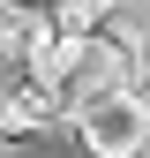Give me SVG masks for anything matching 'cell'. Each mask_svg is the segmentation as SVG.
Segmentation results:
<instances>
[{"label": "cell", "mask_w": 150, "mask_h": 158, "mask_svg": "<svg viewBox=\"0 0 150 158\" xmlns=\"http://www.w3.org/2000/svg\"><path fill=\"white\" fill-rule=\"evenodd\" d=\"M143 158H150V151H143Z\"/></svg>", "instance_id": "4"}, {"label": "cell", "mask_w": 150, "mask_h": 158, "mask_svg": "<svg viewBox=\"0 0 150 158\" xmlns=\"http://www.w3.org/2000/svg\"><path fill=\"white\" fill-rule=\"evenodd\" d=\"M45 121H60V106H53L45 90H38V75H8L0 83V135H30V128H45Z\"/></svg>", "instance_id": "2"}, {"label": "cell", "mask_w": 150, "mask_h": 158, "mask_svg": "<svg viewBox=\"0 0 150 158\" xmlns=\"http://www.w3.org/2000/svg\"><path fill=\"white\" fill-rule=\"evenodd\" d=\"M75 135H83L90 158H143L150 151V98L143 90H105L75 113Z\"/></svg>", "instance_id": "1"}, {"label": "cell", "mask_w": 150, "mask_h": 158, "mask_svg": "<svg viewBox=\"0 0 150 158\" xmlns=\"http://www.w3.org/2000/svg\"><path fill=\"white\" fill-rule=\"evenodd\" d=\"M53 30L60 38H90V30H105V23H120V0H53Z\"/></svg>", "instance_id": "3"}]
</instances>
